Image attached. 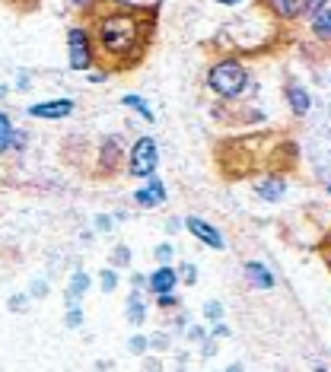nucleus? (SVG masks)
I'll list each match as a JSON object with an SVG mask.
<instances>
[{"mask_svg":"<svg viewBox=\"0 0 331 372\" xmlns=\"http://www.w3.org/2000/svg\"><path fill=\"white\" fill-rule=\"evenodd\" d=\"M137 32L140 26L131 16H109V20L99 22V41L109 55H128L137 41Z\"/></svg>","mask_w":331,"mask_h":372,"instance_id":"nucleus-1","label":"nucleus"},{"mask_svg":"<svg viewBox=\"0 0 331 372\" xmlns=\"http://www.w3.org/2000/svg\"><path fill=\"white\" fill-rule=\"evenodd\" d=\"M207 83H210V90L214 92L233 99V96H239V92L245 90V70H242L239 61H223V64H217V67L210 70Z\"/></svg>","mask_w":331,"mask_h":372,"instance_id":"nucleus-2","label":"nucleus"},{"mask_svg":"<svg viewBox=\"0 0 331 372\" xmlns=\"http://www.w3.org/2000/svg\"><path fill=\"white\" fill-rule=\"evenodd\" d=\"M156 169V144L150 137H140L131 150V175L144 179V175H153Z\"/></svg>","mask_w":331,"mask_h":372,"instance_id":"nucleus-3","label":"nucleus"},{"mask_svg":"<svg viewBox=\"0 0 331 372\" xmlns=\"http://www.w3.org/2000/svg\"><path fill=\"white\" fill-rule=\"evenodd\" d=\"M70 67L74 70L90 67V45H86V35H83L80 29L70 32Z\"/></svg>","mask_w":331,"mask_h":372,"instance_id":"nucleus-4","label":"nucleus"},{"mask_svg":"<svg viewBox=\"0 0 331 372\" xmlns=\"http://www.w3.org/2000/svg\"><path fill=\"white\" fill-rule=\"evenodd\" d=\"M74 111V102L70 99H55V102H39L29 109V115L35 118H67Z\"/></svg>","mask_w":331,"mask_h":372,"instance_id":"nucleus-5","label":"nucleus"},{"mask_svg":"<svg viewBox=\"0 0 331 372\" xmlns=\"http://www.w3.org/2000/svg\"><path fill=\"white\" fill-rule=\"evenodd\" d=\"M188 229H191V233L198 235L201 242H207L210 248H223V235L217 233L210 223H204V220H198V216H191V220H188Z\"/></svg>","mask_w":331,"mask_h":372,"instance_id":"nucleus-6","label":"nucleus"},{"mask_svg":"<svg viewBox=\"0 0 331 372\" xmlns=\"http://www.w3.org/2000/svg\"><path fill=\"white\" fill-rule=\"evenodd\" d=\"M175 283H179V277H175L173 268H159L156 274L150 277V289H153V293H159V296H169Z\"/></svg>","mask_w":331,"mask_h":372,"instance_id":"nucleus-7","label":"nucleus"},{"mask_svg":"<svg viewBox=\"0 0 331 372\" xmlns=\"http://www.w3.org/2000/svg\"><path fill=\"white\" fill-rule=\"evenodd\" d=\"M134 200H137L140 207H156V204H163L166 200V191H163V181L159 179H153L147 188H140L137 194H134Z\"/></svg>","mask_w":331,"mask_h":372,"instance_id":"nucleus-8","label":"nucleus"},{"mask_svg":"<svg viewBox=\"0 0 331 372\" xmlns=\"http://www.w3.org/2000/svg\"><path fill=\"white\" fill-rule=\"evenodd\" d=\"M287 99H290V109L297 111V115H306L309 111V92L303 90V86H287Z\"/></svg>","mask_w":331,"mask_h":372,"instance_id":"nucleus-9","label":"nucleus"},{"mask_svg":"<svg viewBox=\"0 0 331 372\" xmlns=\"http://www.w3.org/2000/svg\"><path fill=\"white\" fill-rule=\"evenodd\" d=\"M245 274H248V280L255 283V287H262V289H271V287H274V277H271L268 270H264V264H258V261L248 264Z\"/></svg>","mask_w":331,"mask_h":372,"instance_id":"nucleus-10","label":"nucleus"},{"mask_svg":"<svg viewBox=\"0 0 331 372\" xmlns=\"http://www.w3.org/2000/svg\"><path fill=\"white\" fill-rule=\"evenodd\" d=\"M312 32H318L322 39L331 35V7H318L316 13H312Z\"/></svg>","mask_w":331,"mask_h":372,"instance_id":"nucleus-11","label":"nucleus"},{"mask_svg":"<svg viewBox=\"0 0 331 372\" xmlns=\"http://www.w3.org/2000/svg\"><path fill=\"white\" fill-rule=\"evenodd\" d=\"M255 191L262 194L264 200H281V198H283V181H281V179H268V181H262Z\"/></svg>","mask_w":331,"mask_h":372,"instance_id":"nucleus-12","label":"nucleus"},{"mask_svg":"<svg viewBox=\"0 0 331 372\" xmlns=\"http://www.w3.org/2000/svg\"><path fill=\"white\" fill-rule=\"evenodd\" d=\"M271 7H274L281 16H297L306 10V0H271Z\"/></svg>","mask_w":331,"mask_h":372,"instance_id":"nucleus-13","label":"nucleus"},{"mask_svg":"<svg viewBox=\"0 0 331 372\" xmlns=\"http://www.w3.org/2000/svg\"><path fill=\"white\" fill-rule=\"evenodd\" d=\"M86 287H90V277H86V274H74L70 289H67V305H74V299H80L83 293H86Z\"/></svg>","mask_w":331,"mask_h":372,"instance_id":"nucleus-14","label":"nucleus"},{"mask_svg":"<svg viewBox=\"0 0 331 372\" xmlns=\"http://www.w3.org/2000/svg\"><path fill=\"white\" fill-rule=\"evenodd\" d=\"M121 102L128 105V109H137L140 115L147 118V121H153V109H150V105H147V102H144V99H140V96H124Z\"/></svg>","mask_w":331,"mask_h":372,"instance_id":"nucleus-15","label":"nucleus"},{"mask_svg":"<svg viewBox=\"0 0 331 372\" xmlns=\"http://www.w3.org/2000/svg\"><path fill=\"white\" fill-rule=\"evenodd\" d=\"M13 144V128H10V118L0 115V153L7 150V146Z\"/></svg>","mask_w":331,"mask_h":372,"instance_id":"nucleus-16","label":"nucleus"},{"mask_svg":"<svg viewBox=\"0 0 331 372\" xmlns=\"http://www.w3.org/2000/svg\"><path fill=\"white\" fill-rule=\"evenodd\" d=\"M128 318H131L134 324H140V322H144V305H140L137 293H134V296H131V303H128Z\"/></svg>","mask_w":331,"mask_h":372,"instance_id":"nucleus-17","label":"nucleus"},{"mask_svg":"<svg viewBox=\"0 0 331 372\" xmlns=\"http://www.w3.org/2000/svg\"><path fill=\"white\" fill-rule=\"evenodd\" d=\"M128 261H131V252H128L124 245H118V248H115V255H112V264H115V268H124Z\"/></svg>","mask_w":331,"mask_h":372,"instance_id":"nucleus-18","label":"nucleus"},{"mask_svg":"<svg viewBox=\"0 0 331 372\" xmlns=\"http://www.w3.org/2000/svg\"><path fill=\"white\" fill-rule=\"evenodd\" d=\"M99 283H102V289H105V293H112V289H115V283H118L115 270H102V277H99Z\"/></svg>","mask_w":331,"mask_h":372,"instance_id":"nucleus-19","label":"nucleus"},{"mask_svg":"<svg viewBox=\"0 0 331 372\" xmlns=\"http://www.w3.org/2000/svg\"><path fill=\"white\" fill-rule=\"evenodd\" d=\"M204 315L210 318V322H220V315H223V309H220V303H207V309H204Z\"/></svg>","mask_w":331,"mask_h":372,"instance_id":"nucleus-20","label":"nucleus"},{"mask_svg":"<svg viewBox=\"0 0 331 372\" xmlns=\"http://www.w3.org/2000/svg\"><path fill=\"white\" fill-rule=\"evenodd\" d=\"M83 322V312H80V305H76V309H67V324L70 328H76V324Z\"/></svg>","mask_w":331,"mask_h":372,"instance_id":"nucleus-21","label":"nucleus"},{"mask_svg":"<svg viewBox=\"0 0 331 372\" xmlns=\"http://www.w3.org/2000/svg\"><path fill=\"white\" fill-rule=\"evenodd\" d=\"M147 350V338H131V353H144Z\"/></svg>","mask_w":331,"mask_h":372,"instance_id":"nucleus-22","label":"nucleus"},{"mask_svg":"<svg viewBox=\"0 0 331 372\" xmlns=\"http://www.w3.org/2000/svg\"><path fill=\"white\" fill-rule=\"evenodd\" d=\"M169 255H173V248H169V245H159L156 248V258H159V261H169Z\"/></svg>","mask_w":331,"mask_h":372,"instance_id":"nucleus-23","label":"nucleus"},{"mask_svg":"<svg viewBox=\"0 0 331 372\" xmlns=\"http://www.w3.org/2000/svg\"><path fill=\"white\" fill-rule=\"evenodd\" d=\"M13 146H16V150H22V146H26V137H22L20 131H13Z\"/></svg>","mask_w":331,"mask_h":372,"instance_id":"nucleus-24","label":"nucleus"},{"mask_svg":"<svg viewBox=\"0 0 331 372\" xmlns=\"http://www.w3.org/2000/svg\"><path fill=\"white\" fill-rule=\"evenodd\" d=\"M96 226H99V229H102V233H105V229L112 226V220H109V216H99V220H96Z\"/></svg>","mask_w":331,"mask_h":372,"instance_id":"nucleus-25","label":"nucleus"},{"mask_svg":"<svg viewBox=\"0 0 331 372\" xmlns=\"http://www.w3.org/2000/svg\"><path fill=\"white\" fill-rule=\"evenodd\" d=\"M185 280H188V283L194 280V268H191V264H185Z\"/></svg>","mask_w":331,"mask_h":372,"instance_id":"nucleus-26","label":"nucleus"},{"mask_svg":"<svg viewBox=\"0 0 331 372\" xmlns=\"http://www.w3.org/2000/svg\"><path fill=\"white\" fill-rule=\"evenodd\" d=\"M217 4H229V7H233V4H239V0H217Z\"/></svg>","mask_w":331,"mask_h":372,"instance_id":"nucleus-27","label":"nucleus"},{"mask_svg":"<svg viewBox=\"0 0 331 372\" xmlns=\"http://www.w3.org/2000/svg\"><path fill=\"white\" fill-rule=\"evenodd\" d=\"M227 372H242V366H233V369H227Z\"/></svg>","mask_w":331,"mask_h":372,"instance_id":"nucleus-28","label":"nucleus"},{"mask_svg":"<svg viewBox=\"0 0 331 372\" xmlns=\"http://www.w3.org/2000/svg\"><path fill=\"white\" fill-rule=\"evenodd\" d=\"M76 4H86V0H76Z\"/></svg>","mask_w":331,"mask_h":372,"instance_id":"nucleus-29","label":"nucleus"},{"mask_svg":"<svg viewBox=\"0 0 331 372\" xmlns=\"http://www.w3.org/2000/svg\"><path fill=\"white\" fill-rule=\"evenodd\" d=\"M328 191H331V188H328Z\"/></svg>","mask_w":331,"mask_h":372,"instance_id":"nucleus-30","label":"nucleus"}]
</instances>
